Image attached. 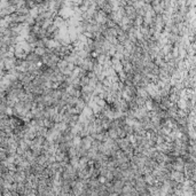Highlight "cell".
Wrapping results in <instances>:
<instances>
[{
    "label": "cell",
    "instance_id": "6da1fadb",
    "mask_svg": "<svg viewBox=\"0 0 196 196\" xmlns=\"http://www.w3.org/2000/svg\"><path fill=\"white\" fill-rule=\"evenodd\" d=\"M33 51H34V53H36L37 55H39L40 58H42L44 55L47 54V48H46V47H40V46H38V47H36Z\"/></svg>",
    "mask_w": 196,
    "mask_h": 196
}]
</instances>
